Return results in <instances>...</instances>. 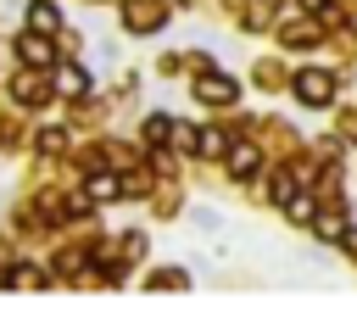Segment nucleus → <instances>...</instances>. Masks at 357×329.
<instances>
[{
	"mask_svg": "<svg viewBox=\"0 0 357 329\" xmlns=\"http://www.w3.org/2000/svg\"><path fill=\"white\" fill-rule=\"evenodd\" d=\"M167 22V6L162 0H128V11H123V28L128 33H156Z\"/></svg>",
	"mask_w": 357,
	"mask_h": 329,
	"instance_id": "obj_1",
	"label": "nucleus"
},
{
	"mask_svg": "<svg viewBox=\"0 0 357 329\" xmlns=\"http://www.w3.org/2000/svg\"><path fill=\"white\" fill-rule=\"evenodd\" d=\"M234 78L229 72H201L195 78V100H206V106H234Z\"/></svg>",
	"mask_w": 357,
	"mask_h": 329,
	"instance_id": "obj_2",
	"label": "nucleus"
},
{
	"mask_svg": "<svg viewBox=\"0 0 357 329\" xmlns=\"http://www.w3.org/2000/svg\"><path fill=\"white\" fill-rule=\"evenodd\" d=\"M329 89H335L329 72H312V67L296 72V100H301V106H329Z\"/></svg>",
	"mask_w": 357,
	"mask_h": 329,
	"instance_id": "obj_3",
	"label": "nucleus"
},
{
	"mask_svg": "<svg viewBox=\"0 0 357 329\" xmlns=\"http://www.w3.org/2000/svg\"><path fill=\"white\" fill-rule=\"evenodd\" d=\"M17 56H22V67H50V61H56V50H50V33L28 28V33L17 39Z\"/></svg>",
	"mask_w": 357,
	"mask_h": 329,
	"instance_id": "obj_4",
	"label": "nucleus"
},
{
	"mask_svg": "<svg viewBox=\"0 0 357 329\" xmlns=\"http://www.w3.org/2000/svg\"><path fill=\"white\" fill-rule=\"evenodd\" d=\"M257 167H262V151H257L251 139H240V145H229V173H234V178H251Z\"/></svg>",
	"mask_w": 357,
	"mask_h": 329,
	"instance_id": "obj_5",
	"label": "nucleus"
},
{
	"mask_svg": "<svg viewBox=\"0 0 357 329\" xmlns=\"http://www.w3.org/2000/svg\"><path fill=\"white\" fill-rule=\"evenodd\" d=\"M11 89H17V100H28V106L50 95V84L39 78V67H28V72H17V78H11Z\"/></svg>",
	"mask_w": 357,
	"mask_h": 329,
	"instance_id": "obj_6",
	"label": "nucleus"
},
{
	"mask_svg": "<svg viewBox=\"0 0 357 329\" xmlns=\"http://www.w3.org/2000/svg\"><path fill=\"white\" fill-rule=\"evenodd\" d=\"M28 28H39V33H56V28H61V11H56L50 0H33V6H28Z\"/></svg>",
	"mask_w": 357,
	"mask_h": 329,
	"instance_id": "obj_7",
	"label": "nucleus"
},
{
	"mask_svg": "<svg viewBox=\"0 0 357 329\" xmlns=\"http://www.w3.org/2000/svg\"><path fill=\"white\" fill-rule=\"evenodd\" d=\"M123 190H128V184L112 178V173H95V178H89V201H117Z\"/></svg>",
	"mask_w": 357,
	"mask_h": 329,
	"instance_id": "obj_8",
	"label": "nucleus"
},
{
	"mask_svg": "<svg viewBox=\"0 0 357 329\" xmlns=\"http://www.w3.org/2000/svg\"><path fill=\"white\" fill-rule=\"evenodd\" d=\"M56 89H61V95H84V89H89L84 67H56Z\"/></svg>",
	"mask_w": 357,
	"mask_h": 329,
	"instance_id": "obj_9",
	"label": "nucleus"
},
{
	"mask_svg": "<svg viewBox=\"0 0 357 329\" xmlns=\"http://www.w3.org/2000/svg\"><path fill=\"white\" fill-rule=\"evenodd\" d=\"M229 151V139L218 134V128H201V139H195V156H223Z\"/></svg>",
	"mask_w": 357,
	"mask_h": 329,
	"instance_id": "obj_10",
	"label": "nucleus"
},
{
	"mask_svg": "<svg viewBox=\"0 0 357 329\" xmlns=\"http://www.w3.org/2000/svg\"><path fill=\"white\" fill-rule=\"evenodd\" d=\"M268 195H273L279 206H290V195H296V178H290V173H273V178H268Z\"/></svg>",
	"mask_w": 357,
	"mask_h": 329,
	"instance_id": "obj_11",
	"label": "nucleus"
},
{
	"mask_svg": "<svg viewBox=\"0 0 357 329\" xmlns=\"http://www.w3.org/2000/svg\"><path fill=\"white\" fill-rule=\"evenodd\" d=\"M318 240H346V217H318Z\"/></svg>",
	"mask_w": 357,
	"mask_h": 329,
	"instance_id": "obj_12",
	"label": "nucleus"
},
{
	"mask_svg": "<svg viewBox=\"0 0 357 329\" xmlns=\"http://www.w3.org/2000/svg\"><path fill=\"white\" fill-rule=\"evenodd\" d=\"M195 139H201V134H195L190 123H173V145H178V151H195Z\"/></svg>",
	"mask_w": 357,
	"mask_h": 329,
	"instance_id": "obj_13",
	"label": "nucleus"
},
{
	"mask_svg": "<svg viewBox=\"0 0 357 329\" xmlns=\"http://www.w3.org/2000/svg\"><path fill=\"white\" fill-rule=\"evenodd\" d=\"M290 217L307 223V217H312V195H290Z\"/></svg>",
	"mask_w": 357,
	"mask_h": 329,
	"instance_id": "obj_14",
	"label": "nucleus"
},
{
	"mask_svg": "<svg viewBox=\"0 0 357 329\" xmlns=\"http://www.w3.org/2000/svg\"><path fill=\"white\" fill-rule=\"evenodd\" d=\"M162 134H173V123H167V117H151V123H145V139H151V145H156V139H162Z\"/></svg>",
	"mask_w": 357,
	"mask_h": 329,
	"instance_id": "obj_15",
	"label": "nucleus"
},
{
	"mask_svg": "<svg viewBox=\"0 0 357 329\" xmlns=\"http://www.w3.org/2000/svg\"><path fill=\"white\" fill-rule=\"evenodd\" d=\"M6 284H39V268H11V279Z\"/></svg>",
	"mask_w": 357,
	"mask_h": 329,
	"instance_id": "obj_16",
	"label": "nucleus"
},
{
	"mask_svg": "<svg viewBox=\"0 0 357 329\" xmlns=\"http://www.w3.org/2000/svg\"><path fill=\"white\" fill-rule=\"evenodd\" d=\"M340 245H346V251H357V229H351V234H346V240H340Z\"/></svg>",
	"mask_w": 357,
	"mask_h": 329,
	"instance_id": "obj_17",
	"label": "nucleus"
},
{
	"mask_svg": "<svg viewBox=\"0 0 357 329\" xmlns=\"http://www.w3.org/2000/svg\"><path fill=\"white\" fill-rule=\"evenodd\" d=\"M301 6H307V11H324V6H329V0H301Z\"/></svg>",
	"mask_w": 357,
	"mask_h": 329,
	"instance_id": "obj_18",
	"label": "nucleus"
}]
</instances>
